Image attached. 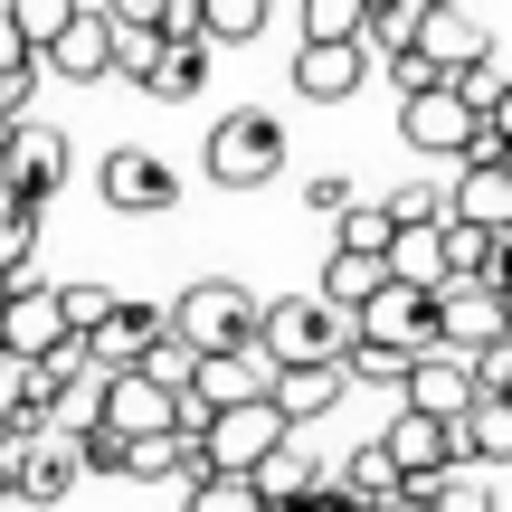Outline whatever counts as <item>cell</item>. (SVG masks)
<instances>
[{"label": "cell", "instance_id": "6da1fadb", "mask_svg": "<svg viewBox=\"0 0 512 512\" xmlns=\"http://www.w3.org/2000/svg\"><path fill=\"white\" fill-rule=\"evenodd\" d=\"M256 342H266V361H275V370H285V361H332V351L361 342V313L332 304V294L313 285V294H285V304L256 313Z\"/></svg>", "mask_w": 512, "mask_h": 512}, {"label": "cell", "instance_id": "7a4b0ae2", "mask_svg": "<svg viewBox=\"0 0 512 512\" xmlns=\"http://www.w3.org/2000/svg\"><path fill=\"white\" fill-rule=\"evenodd\" d=\"M200 162H209L219 190H266L275 171H285V124H275V114H219Z\"/></svg>", "mask_w": 512, "mask_h": 512}, {"label": "cell", "instance_id": "3957f363", "mask_svg": "<svg viewBox=\"0 0 512 512\" xmlns=\"http://www.w3.org/2000/svg\"><path fill=\"white\" fill-rule=\"evenodd\" d=\"M256 294L247 285H228V275H200V285H181V304H171V332H181L190 351H238L256 342Z\"/></svg>", "mask_w": 512, "mask_h": 512}, {"label": "cell", "instance_id": "277c9868", "mask_svg": "<svg viewBox=\"0 0 512 512\" xmlns=\"http://www.w3.org/2000/svg\"><path fill=\"white\" fill-rule=\"evenodd\" d=\"M475 133H484V105L456 86V76H437V86L399 95V143H408V152H437V162H456Z\"/></svg>", "mask_w": 512, "mask_h": 512}, {"label": "cell", "instance_id": "5b68a950", "mask_svg": "<svg viewBox=\"0 0 512 512\" xmlns=\"http://www.w3.org/2000/svg\"><path fill=\"white\" fill-rule=\"evenodd\" d=\"M95 190H105V209H124V219H162V209L181 200V162H162V152H143V143H114L105 171H95Z\"/></svg>", "mask_w": 512, "mask_h": 512}, {"label": "cell", "instance_id": "8992f818", "mask_svg": "<svg viewBox=\"0 0 512 512\" xmlns=\"http://www.w3.org/2000/svg\"><path fill=\"white\" fill-rule=\"evenodd\" d=\"M200 427H209V456H219V465H266L275 446L294 437V418L275 408V389H256V399H228V408H209Z\"/></svg>", "mask_w": 512, "mask_h": 512}, {"label": "cell", "instance_id": "52a82bcc", "mask_svg": "<svg viewBox=\"0 0 512 512\" xmlns=\"http://www.w3.org/2000/svg\"><path fill=\"white\" fill-rule=\"evenodd\" d=\"M351 313H361L370 342H399V351H427V342H437V285H408V275H380Z\"/></svg>", "mask_w": 512, "mask_h": 512}, {"label": "cell", "instance_id": "ba28073f", "mask_svg": "<svg viewBox=\"0 0 512 512\" xmlns=\"http://www.w3.org/2000/svg\"><path fill=\"white\" fill-rule=\"evenodd\" d=\"M418 48L437 57L446 76H475V67H494V19H484L475 0H427V19H418Z\"/></svg>", "mask_w": 512, "mask_h": 512}, {"label": "cell", "instance_id": "9c48e42d", "mask_svg": "<svg viewBox=\"0 0 512 512\" xmlns=\"http://www.w3.org/2000/svg\"><path fill=\"white\" fill-rule=\"evenodd\" d=\"M370 76V38H304L294 48V95L304 105H351Z\"/></svg>", "mask_w": 512, "mask_h": 512}, {"label": "cell", "instance_id": "30bf717a", "mask_svg": "<svg viewBox=\"0 0 512 512\" xmlns=\"http://www.w3.org/2000/svg\"><path fill=\"white\" fill-rule=\"evenodd\" d=\"M67 304H57V285H29V275H10V294H0V342L19 351V361H48L57 342H67Z\"/></svg>", "mask_w": 512, "mask_h": 512}, {"label": "cell", "instance_id": "8fae6325", "mask_svg": "<svg viewBox=\"0 0 512 512\" xmlns=\"http://www.w3.org/2000/svg\"><path fill=\"white\" fill-rule=\"evenodd\" d=\"M38 67H57L67 86H105V76H114V10H105V0H86V10L38 48Z\"/></svg>", "mask_w": 512, "mask_h": 512}, {"label": "cell", "instance_id": "7c38bea8", "mask_svg": "<svg viewBox=\"0 0 512 512\" xmlns=\"http://www.w3.org/2000/svg\"><path fill=\"white\" fill-rule=\"evenodd\" d=\"M0 181L29 190V200H57V181H67V133L38 124V114H19L10 143H0Z\"/></svg>", "mask_w": 512, "mask_h": 512}, {"label": "cell", "instance_id": "4fadbf2b", "mask_svg": "<svg viewBox=\"0 0 512 512\" xmlns=\"http://www.w3.org/2000/svg\"><path fill=\"white\" fill-rule=\"evenodd\" d=\"M503 323V285L494 275H446L437 285V342H456V351H475V342H494Z\"/></svg>", "mask_w": 512, "mask_h": 512}, {"label": "cell", "instance_id": "5bb4252c", "mask_svg": "<svg viewBox=\"0 0 512 512\" xmlns=\"http://www.w3.org/2000/svg\"><path fill=\"white\" fill-rule=\"evenodd\" d=\"M105 418L124 437H162V427H181V389H162L143 361H124V370H105Z\"/></svg>", "mask_w": 512, "mask_h": 512}, {"label": "cell", "instance_id": "9a60e30c", "mask_svg": "<svg viewBox=\"0 0 512 512\" xmlns=\"http://www.w3.org/2000/svg\"><path fill=\"white\" fill-rule=\"evenodd\" d=\"M399 399L408 408H437V418H465V408H475V361H465L456 342H427L418 361H408Z\"/></svg>", "mask_w": 512, "mask_h": 512}, {"label": "cell", "instance_id": "2e32d148", "mask_svg": "<svg viewBox=\"0 0 512 512\" xmlns=\"http://www.w3.org/2000/svg\"><path fill=\"white\" fill-rule=\"evenodd\" d=\"M389 456H399V475H446V465H465V446H456V418H437V408H408L399 399V418H389Z\"/></svg>", "mask_w": 512, "mask_h": 512}, {"label": "cell", "instance_id": "e0dca14e", "mask_svg": "<svg viewBox=\"0 0 512 512\" xmlns=\"http://www.w3.org/2000/svg\"><path fill=\"white\" fill-rule=\"evenodd\" d=\"M266 389H275V408H285L294 427H313L323 408H342V399H351V361H342V351H332V361H285Z\"/></svg>", "mask_w": 512, "mask_h": 512}, {"label": "cell", "instance_id": "ac0fdd59", "mask_svg": "<svg viewBox=\"0 0 512 512\" xmlns=\"http://www.w3.org/2000/svg\"><path fill=\"white\" fill-rule=\"evenodd\" d=\"M162 323H171V304H143V294H114V304H105V323H95L86 342H95V361H105V370H124V361H143V342H152Z\"/></svg>", "mask_w": 512, "mask_h": 512}, {"label": "cell", "instance_id": "d6986e66", "mask_svg": "<svg viewBox=\"0 0 512 512\" xmlns=\"http://www.w3.org/2000/svg\"><path fill=\"white\" fill-rule=\"evenodd\" d=\"M209 57H219V38H162L143 95H152V105H190V95H209Z\"/></svg>", "mask_w": 512, "mask_h": 512}, {"label": "cell", "instance_id": "ffe728a7", "mask_svg": "<svg viewBox=\"0 0 512 512\" xmlns=\"http://www.w3.org/2000/svg\"><path fill=\"white\" fill-rule=\"evenodd\" d=\"M465 465H512V389H475V408L456 418Z\"/></svg>", "mask_w": 512, "mask_h": 512}, {"label": "cell", "instance_id": "44dd1931", "mask_svg": "<svg viewBox=\"0 0 512 512\" xmlns=\"http://www.w3.org/2000/svg\"><path fill=\"white\" fill-rule=\"evenodd\" d=\"M389 275H408V285H446V219H399V238H389Z\"/></svg>", "mask_w": 512, "mask_h": 512}, {"label": "cell", "instance_id": "7402d4cb", "mask_svg": "<svg viewBox=\"0 0 512 512\" xmlns=\"http://www.w3.org/2000/svg\"><path fill=\"white\" fill-rule=\"evenodd\" d=\"M342 484H351V503H389V512L408 503V475H399V456H389L380 437H370V446H351V456H342Z\"/></svg>", "mask_w": 512, "mask_h": 512}, {"label": "cell", "instance_id": "603a6c76", "mask_svg": "<svg viewBox=\"0 0 512 512\" xmlns=\"http://www.w3.org/2000/svg\"><path fill=\"white\" fill-rule=\"evenodd\" d=\"M181 503L190 512H256V503H266V484H256V465H209Z\"/></svg>", "mask_w": 512, "mask_h": 512}, {"label": "cell", "instance_id": "cb8c5ba5", "mask_svg": "<svg viewBox=\"0 0 512 512\" xmlns=\"http://www.w3.org/2000/svg\"><path fill=\"white\" fill-rule=\"evenodd\" d=\"M38 209H48V200H29V190H10V181H0V266H10V275H29Z\"/></svg>", "mask_w": 512, "mask_h": 512}, {"label": "cell", "instance_id": "d4e9b609", "mask_svg": "<svg viewBox=\"0 0 512 512\" xmlns=\"http://www.w3.org/2000/svg\"><path fill=\"white\" fill-rule=\"evenodd\" d=\"M380 275H389V256H370V247H332L323 256V294H332V304H361Z\"/></svg>", "mask_w": 512, "mask_h": 512}, {"label": "cell", "instance_id": "484cf974", "mask_svg": "<svg viewBox=\"0 0 512 512\" xmlns=\"http://www.w3.org/2000/svg\"><path fill=\"white\" fill-rule=\"evenodd\" d=\"M389 238H399L389 200H361V190H351V209L332 219V247H370V256H389Z\"/></svg>", "mask_w": 512, "mask_h": 512}, {"label": "cell", "instance_id": "4316f807", "mask_svg": "<svg viewBox=\"0 0 512 512\" xmlns=\"http://www.w3.org/2000/svg\"><path fill=\"white\" fill-rule=\"evenodd\" d=\"M200 10H209V38L219 48H247V38H266L275 0H200Z\"/></svg>", "mask_w": 512, "mask_h": 512}, {"label": "cell", "instance_id": "83f0119b", "mask_svg": "<svg viewBox=\"0 0 512 512\" xmlns=\"http://www.w3.org/2000/svg\"><path fill=\"white\" fill-rule=\"evenodd\" d=\"M152 57H162V29H152V19H114V76H133V86H143Z\"/></svg>", "mask_w": 512, "mask_h": 512}, {"label": "cell", "instance_id": "f1b7e54d", "mask_svg": "<svg viewBox=\"0 0 512 512\" xmlns=\"http://www.w3.org/2000/svg\"><path fill=\"white\" fill-rule=\"evenodd\" d=\"M370 0H304V38H361Z\"/></svg>", "mask_w": 512, "mask_h": 512}, {"label": "cell", "instance_id": "f546056e", "mask_svg": "<svg viewBox=\"0 0 512 512\" xmlns=\"http://www.w3.org/2000/svg\"><path fill=\"white\" fill-rule=\"evenodd\" d=\"M76 10H86V0H10V19H19V29H29V48H48V38L67 29Z\"/></svg>", "mask_w": 512, "mask_h": 512}, {"label": "cell", "instance_id": "4dcf8cb0", "mask_svg": "<svg viewBox=\"0 0 512 512\" xmlns=\"http://www.w3.org/2000/svg\"><path fill=\"white\" fill-rule=\"evenodd\" d=\"M29 86H38V57L29 67H0V143H10V124L29 114Z\"/></svg>", "mask_w": 512, "mask_h": 512}, {"label": "cell", "instance_id": "1f68e13d", "mask_svg": "<svg viewBox=\"0 0 512 512\" xmlns=\"http://www.w3.org/2000/svg\"><path fill=\"white\" fill-rule=\"evenodd\" d=\"M389 219H446V190L437 181H399L389 190Z\"/></svg>", "mask_w": 512, "mask_h": 512}, {"label": "cell", "instance_id": "d6a6232c", "mask_svg": "<svg viewBox=\"0 0 512 512\" xmlns=\"http://www.w3.org/2000/svg\"><path fill=\"white\" fill-rule=\"evenodd\" d=\"M437 57H427V48H389V86H399V95H418V86H437Z\"/></svg>", "mask_w": 512, "mask_h": 512}, {"label": "cell", "instance_id": "836d02e7", "mask_svg": "<svg viewBox=\"0 0 512 512\" xmlns=\"http://www.w3.org/2000/svg\"><path fill=\"white\" fill-rule=\"evenodd\" d=\"M304 209H313V219H342V209H351V181H342V171H313V181H304Z\"/></svg>", "mask_w": 512, "mask_h": 512}, {"label": "cell", "instance_id": "e575fe53", "mask_svg": "<svg viewBox=\"0 0 512 512\" xmlns=\"http://www.w3.org/2000/svg\"><path fill=\"white\" fill-rule=\"evenodd\" d=\"M57 304H67V323H76V332H95L114 294H105V285H57Z\"/></svg>", "mask_w": 512, "mask_h": 512}, {"label": "cell", "instance_id": "d590c367", "mask_svg": "<svg viewBox=\"0 0 512 512\" xmlns=\"http://www.w3.org/2000/svg\"><path fill=\"white\" fill-rule=\"evenodd\" d=\"M29 57H38V48H29V29H19L10 0H0V67H29Z\"/></svg>", "mask_w": 512, "mask_h": 512}, {"label": "cell", "instance_id": "8d00e7d4", "mask_svg": "<svg viewBox=\"0 0 512 512\" xmlns=\"http://www.w3.org/2000/svg\"><path fill=\"white\" fill-rule=\"evenodd\" d=\"M484 124H494L503 143H512V76H494V95H484Z\"/></svg>", "mask_w": 512, "mask_h": 512}, {"label": "cell", "instance_id": "74e56055", "mask_svg": "<svg viewBox=\"0 0 512 512\" xmlns=\"http://www.w3.org/2000/svg\"><path fill=\"white\" fill-rule=\"evenodd\" d=\"M105 10H114V19H152L162 0H105Z\"/></svg>", "mask_w": 512, "mask_h": 512}, {"label": "cell", "instance_id": "f35d334b", "mask_svg": "<svg viewBox=\"0 0 512 512\" xmlns=\"http://www.w3.org/2000/svg\"><path fill=\"white\" fill-rule=\"evenodd\" d=\"M503 323H512V285H503Z\"/></svg>", "mask_w": 512, "mask_h": 512}, {"label": "cell", "instance_id": "ab89813d", "mask_svg": "<svg viewBox=\"0 0 512 512\" xmlns=\"http://www.w3.org/2000/svg\"><path fill=\"white\" fill-rule=\"evenodd\" d=\"M0 294H10V266H0Z\"/></svg>", "mask_w": 512, "mask_h": 512}]
</instances>
